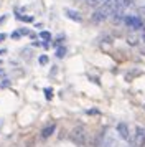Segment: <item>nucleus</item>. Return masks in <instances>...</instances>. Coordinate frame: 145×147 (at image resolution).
<instances>
[{
	"label": "nucleus",
	"instance_id": "obj_1",
	"mask_svg": "<svg viewBox=\"0 0 145 147\" xmlns=\"http://www.w3.org/2000/svg\"><path fill=\"white\" fill-rule=\"evenodd\" d=\"M71 140L79 147H86L87 146V140H89V134H87V129L84 126H76L72 127L71 131Z\"/></svg>",
	"mask_w": 145,
	"mask_h": 147
},
{
	"label": "nucleus",
	"instance_id": "obj_2",
	"mask_svg": "<svg viewBox=\"0 0 145 147\" xmlns=\"http://www.w3.org/2000/svg\"><path fill=\"white\" fill-rule=\"evenodd\" d=\"M124 23L130 28V30H142V28H144L142 18H138V17H135V15H125Z\"/></svg>",
	"mask_w": 145,
	"mask_h": 147
},
{
	"label": "nucleus",
	"instance_id": "obj_3",
	"mask_svg": "<svg viewBox=\"0 0 145 147\" xmlns=\"http://www.w3.org/2000/svg\"><path fill=\"white\" fill-rule=\"evenodd\" d=\"M134 146L135 147H144L145 146V127L138 126L135 129V136H134Z\"/></svg>",
	"mask_w": 145,
	"mask_h": 147
},
{
	"label": "nucleus",
	"instance_id": "obj_4",
	"mask_svg": "<svg viewBox=\"0 0 145 147\" xmlns=\"http://www.w3.org/2000/svg\"><path fill=\"white\" fill-rule=\"evenodd\" d=\"M117 132L124 140H130V131H129V126L125 122H119L117 124Z\"/></svg>",
	"mask_w": 145,
	"mask_h": 147
},
{
	"label": "nucleus",
	"instance_id": "obj_5",
	"mask_svg": "<svg viewBox=\"0 0 145 147\" xmlns=\"http://www.w3.org/2000/svg\"><path fill=\"white\" fill-rule=\"evenodd\" d=\"M56 131V124L51 122V124H48V126L43 127V131H41V139H48V137H51L53 134Z\"/></svg>",
	"mask_w": 145,
	"mask_h": 147
},
{
	"label": "nucleus",
	"instance_id": "obj_6",
	"mask_svg": "<svg viewBox=\"0 0 145 147\" xmlns=\"http://www.w3.org/2000/svg\"><path fill=\"white\" fill-rule=\"evenodd\" d=\"M66 17L71 18V20H74V22H83V17H81L78 12H74V10H66Z\"/></svg>",
	"mask_w": 145,
	"mask_h": 147
},
{
	"label": "nucleus",
	"instance_id": "obj_7",
	"mask_svg": "<svg viewBox=\"0 0 145 147\" xmlns=\"http://www.w3.org/2000/svg\"><path fill=\"white\" fill-rule=\"evenodd\" d=\"M127 41H129V45L134 47V45H137L138 43V38L135 36V35H129V36H127Z\"/></svg>",
	"mask_w": 145,
	"mask_h": 147
},
{
	"label": "nucleus",
	"instance_id": "obj_8",
	"mask_svg": "<svg viewBox=\"0 0 145 147\" xmlns=\"http://www.w3.org/2000/svg\"><path fill=\"white\" fill-rule=\"evenodd\" d=\"M18 20H21V22H33V17H30V15H15Z\"/></svg>",
	"mask_w": 145,
	"mask_h": 147
},
{
	"label": "nucleus",
	"instance_id": "obj_9",
	"mask_svg": "<svg viewBox=\"0 0 145 147\" xmlns=\"http://www.w3.org/2000/svg\"><path fill=\"white\" fill-rule=\"evenodd\" d=\"M40 38L45 40V41H50L51 40V35H50V32H41V33H40Z\"/></svg>",
	"mask_w": 145,
	"mask_h": 147
},
{
	"label": "nucleus",
	"instance_id": "obj_10",
	"mask_svg": "<svg viewBox=\"0 0 145 147\" xmlns=\"http://www.w3.org/2000/svg\"><path fill=\"white\" fill-rule=\"evenodd\" d=\"M84 2L87 3V5H91V7H99L102 0H84Z\"/></svg>",
	"mask_w": 145,
	"mask_h": 147
},
{
	"label": "nucleus",
	"instance_id": "obj_11",
	"mask_svg": "<svg viewBox=\"0 0 145 147\" xmlns=\"http://www.w3.org/2000/svg\"><path fill=\"white\" fill-rule=\"evenodd\" d=\"M66 55V48H58V51H56V56L58 58H63Z\"/></svg>",
	"mask_w": 145,
	"mask_h": 147
},
{
	"label": "nucleus",
	"instance_id": "obj_12",
	"mask_svg": "<svg viewBox=\"0 0 145 147\" xmlns=\"http://www.w3.org/2000/svg\"><path fill=\"white\" fill-rule=\"evenodd\" d=\"M40 63H41V65H46V63H48V56H45V55H43V56H40Z\"/></svg>",
	"mask_w": 145,
	"mask_h": 147
},
{
	"label": "nucleus",
	"instance_id": "obj_13",
	"mask_svg": "<svg viewBox=\"0 0 145 147\" xmlns=\"http://www.w3.org/2000/svg\"><path fill=\"white\" fill-rule=\"evenodd\" d=\"M45 93H46V98H48V99H51V98H53V91H51V89H50V88H46V89H45Z\"/></svg>",
	"mask_w": 145,
	"mask_h": 147
},
{
	"label": "nucleus",
	"instance_id": "obj_14",
	"mask_svg": "<svg viewBox=\"0 0 145 147\" xmlns=\"http://www.w3.org/2000/svg\"><path fill=\"white\" fill-rule=\"evenodd\" d=\"M18 36H20L18 32H13V33H12V38H18Z\"/></svg>",
	"mask_w": 145,
	"mask_h": 147
},
{
	"label": "nucleus",
	"instance_id": "obj_15",
	"mask_svg": "<svg viewBox=\"0 0 145 147\" xmlns=\"http://www.w3.org/2000/svg\"><path fill=\"white\" fill-rule=\"evenodd\" d=\"M99 111H96V109H91V111H87V114H97Z\"/></svg>",
	"mask_w": 145,
	"mask_h": 147
},
{
	"label": "nucleus",
	"instance_id": "obj_16",
	"mask_svg": "<svg viewBox=\"0 0 145 147\" xmlns=\"http://www.w3.org/2000/svg\"><path fill=\"white\" fill-rule=\"evenodd\" d=\"M5 40V33H0V41H3Z\"/></svg>",
	"mask_w": 145,
	"mask_h": 147
},
{
	"label": "nucleus",
	"instance_id": "obj_17",
	"mask_svg": "<svg viewBox=\"0 0 145 147\" xmlns=\"http://www.w3.org/2000/svg\"><path fill=\"white\" fill-rule=\"evenodd\" d=\"M142 38H144V41H145V27L142 28Z\"/></svg>",
	"mask_w": 145,
	"mask_h": 147
},
{
	"label": "nucleus",
	"instance_id": "obj_18",
	"mask_svg": "<svg viewBox=\"0 0 145 147\" xmlns=\"http://www.w3.org/2000/svg\"><path fill=\"white\" fill-rule=\"evenodd\" d=\"M144 147H145V146H144Z\"/></svg>",
	"mask_w": 145,
	"mask_h": 147
}]
</instances>
